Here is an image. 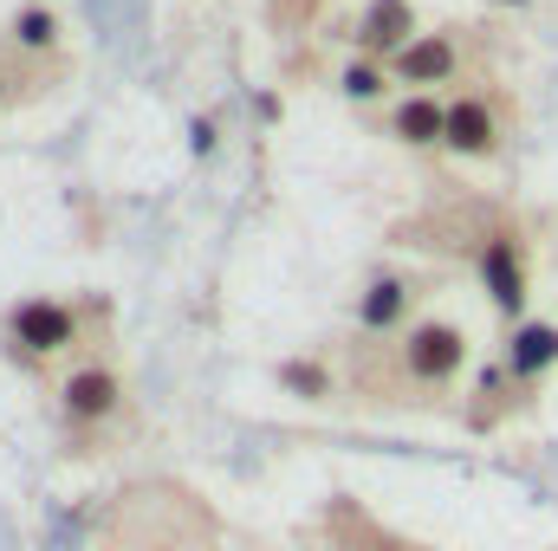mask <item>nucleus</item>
I'll list each match as a JSON object with an SVG mask.
<instances>
[{
  "label": "nucleus",
  "instance_id": "obj_8",
  "mask_svg": "<svg viewBox=\"0 0 558 551\" xmlns=\"http://www.w3.org/2000/svg\"><path fill=\"white\" fill-rule=\"evenodd\" d=\"M481 279H487V292H494V305H500V311H520V305H526L520 247H513L507 234H494V241H487V254H481Z\"/></svg>",
  "mask_w": 558,
  "mask_h": 551
},
{
  "label": "nucleus",
  "instance_id": "obj_5",
  "mask_svg": "<svg viewBox=\"0 0 558 551\" xmlns=\"http://www.w3.org/2000/svg\"><path fill=\"white\" fill-rule=\"evenodd\" d=\"M410 39H416V13H410V0H371V13H364V26H357V52L390 65Z\"/></svg>",
  "mask_w": 558,
  "mask_h": 551
},
{
  "label": "nucleus",
  "instance_id": "obj_12",
  "mask_svg": "<svg viewBox=\"0 0 558 551\" xmlns=\"http://www.w3.org/2000/svg\"><path fill=\"white\" fill-rule=\"evenodd\" d=\"M384 78H390V65H377V59H357V65L344 72V91H351V98H377V91H384Z\"/></svg>",
  "mask_w": 558,
  "mask_h": 551
},
{
  "label": "nucleus",
  "instance_id": "obj_6",
  "mask_svg": "<svg viewBox=\"0 0 558 551\" xmlns=\"http://www.w3.org/2000/svg\"><path fill=\"white\" fill-rule=\"evenodd\" d=\"M390 78H403V85H441V78H454V39L448 33H416L390 59Z\"/></svg>",
  "mask_w": 558,
  "mask_h": 551
},
{
  "label": "nucleus",
  "instance_id": "obj_11",
  "mask_svg": "<svg viewBox=\"0 0 558 551\" xmlns=\"http://www.w3.org/2000/svg\"><path fill=\"white\" fill-rule=\"evenodd\" d=\"M52 33H59V26H52V13H46V7H26V13L13 20V39H20L26 52H46V46H52Z\"/></svg>",
  "mask_w": 558,
  "mask_h": 551
},
{
  "label": "nucleus",
  "instance_id": "obj_14",
  "mask_svg": "<svg viewBox=\"0 0 558 551\" xmlns=\"http://www.w3.org/2000/svg\"><path fill=\"white\" fill-rule=\"evenodd\" d=\"M357 551H397V546H357Z\"/></svg>",
  "mask_w": 558,
  "mask_h": 551
},
{
  "label": "nucleus",
  "instance_id": "obj_16",
  "mask_svg": "<svg viewBox=\"0 0 558 551\" xmlns=\"http://www.w3.org/2000/svg\"><path fill=\"white\" fill-rule=\"evenodd\" d=\"M0 98H7V91H0Z\"/></svg>",
  "mask_w": 558,
  "mask_h": 551
},
{
  "label": "nucleus",
  "instance_id": "obj_3",
  "mask_svg": "<svg viewBox=\"0 0 558 551\" xmlns=\"http://www.w3.org/2000/svg\"><path fill=\"white\" fill-rule=\"evenodd\" d=\"M118 403H124V383H118V370H111V364H78V370L65 377V390H59V409H65L72 428L105 421Z\"/></svg>",
  "mask_w": 558,
  "mask_h": 551
},
{
  "label": "nucleus",
  "instance_id": "obj_15",
  "mask_svg": "<svg viewBox=\"0 0 558 551\" xmlns=\"http://www.w3.org/2000/svg\"><path fill=\"white\" fill-rule=\"evenodd\" d=\"M513 7H526V0H513Z\"/></svg>",
  "mask_w": 558,
  "mask_h": 551
},
{
  "label": "nucleus",
  "instance_id": "obj_4",
  "mask_svg": "<svg viewBox=\"0 0 558 551\" xmlns=\"http://www.w3.org/2000/svg\"><path fill=\"white\" fill-rule=\"evenodd\" d=\"M441 143L454 156H494L500 149V111H494V98L487 91H461L448 105V137Z\"/></svg>",
  "mask_w": 558,
  "mask_h": 551
},
{
  "label": "nucleus",
  "instance_id": "obj_9",
  "mask_svg": "<svg viewBox=\"0 0 558 551\" xmlns=\"http://www.w3.org/2000/svg\"><path fill=\"white\" fill-rule=\"evenodd\" d=\"M558 364V325H520L513 331V351H507V370L520 377V383H533L539 370H553Z\"/></svg>",
  "mask_w": 558,
  "mask_h": 551
},
{
  "label": "nucleus",
  "instance_id": "obj_13",
  "mask_svg": "<svg viewBox=\"0 0 558 551\" xmlns=\"http://www.w3.org/2000/svg\"><path fill=\"white\" fill-rule=\"evenodd\" d=\"M286 383H299L305 396H325V377H318V370H305V364H286Z\"/></svg>",
  "mask_w": 558,
  "mask_h": 551
},
{
  "label": "nucleus",
  "instance_id": "obj_1",
  "mask_svg": "<svg viewBox=\"0 0 558 551\" xmlns=\"http://www.w3.org/2000/svg\"><path fill=\"white\" fill-rule=\"evenodd\" d=\"M78 344V311L59 305V298H26L7 311V357L13 364H39V357H59Z\"/></svg>",
  "mask_w": 558,
  "mask_h": 551
},
{
  "label": "nucleus",
  "instance_id": "obj_7",
  "mask_svg": "<svg viewBox=\"0 0 558 551\" xmlns=\"http://www.w3.org/2000/svg\"><path fill=\"white\" fill-rule=\"evenodd\" d=\"M390 137L410 143V149H428V143L448 137V105L435 91H410L397 111H390Z\"/></svg>",
  "mask_w": 558,
  "mask_h": 551
},
{
  "label": "nucleus",
  "instance_id": "obj_2",
  "mask_svg": "<svg viewBox=\"0 0 558 551\" xmlns=\"http://www.w3.org/2000/svg\"><path fill=\"white\" fill-rule=\"evenodd\" d=\"M461 357H468V338H461L448 318H422V325H410V338H403V370H410V383H448V377L461 370Z\"/></svg>",
  "mask_w": 558,
  "mask_h": 551
},
{
  "label": "nucleus",
  "instance_id": "obj_10",
  "mask_svg": "<svg viewBox=\"0 0 558 551\" xmlns=\"http://www.w3.org/2000/svg\"><path fill=\"white\" fill-rule=\"evenodd\" d=\"M403 311H410V285H403V279H377V285L364 292V311H357V318H364V331H384V325H397Z\"/></svg>",
  "mask_w": 558,
  "mask_h": 551
}]
</instances>
